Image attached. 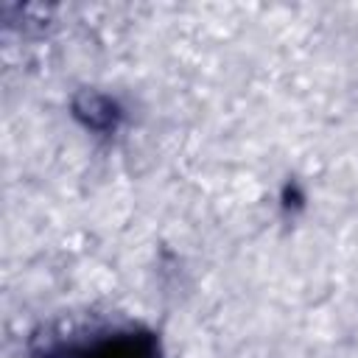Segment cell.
<instances>
[{"mask_svg": "<svg viewBox=\"0 0 358 358\" xmlns=\"http://www.w3.org/2000/svg\"><path fill=\"white\" fill-rule=\"evenodd\" d=\"M98 358H148V352L140 350L137 341H123V344H115V347L101 350Z\"/></svg>", "mask_w": 358, "mask_h": 358, "instance_id": "1", "label": "cell"}]
</instances>
